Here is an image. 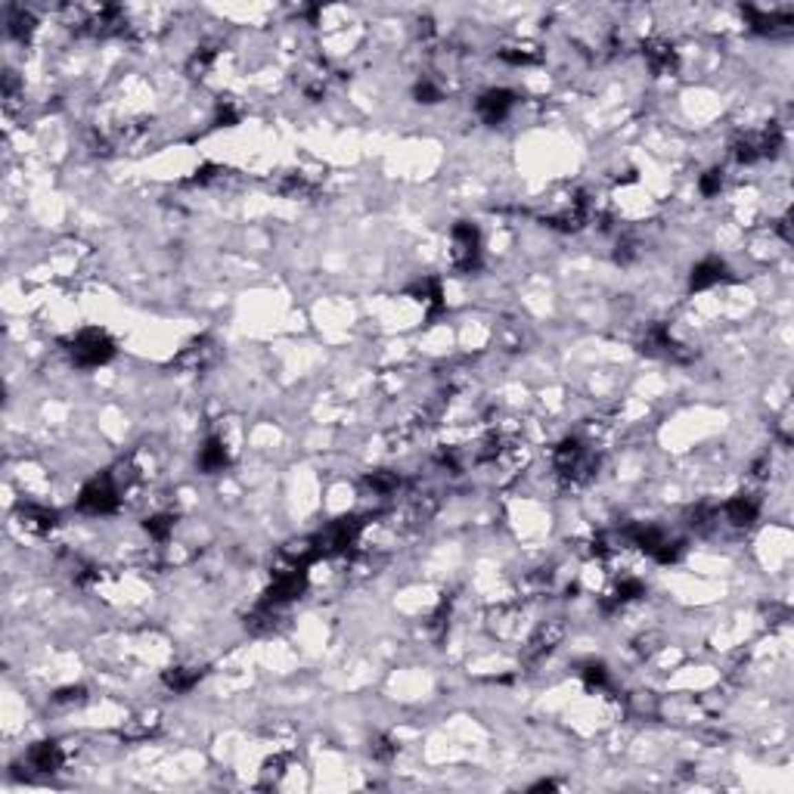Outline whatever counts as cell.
<instances>
[{
	"label": "cell",
	"mask_w": 794,
	"mask_h": 794,
	"mask_svg": "<svg viewBox=\"0 0 794 794\" xmlns=\"http://www.w3.org/2000/svg\"><path fill=\"white\" fill-rule=\"evenodd\" d=\"M109 354H112V344H109L106 335H100V332H84L75 344V357L81 363H103Z\"/></svg>",
	"instance_id": "cell-2"
},
{
	"label": "cell",
	"mask_w": 794,
	"mask_h": 794,
	"mask_svg": "<svg viewBox=\"0 0 794 794\" xmlns=\"http://www.w3.org/2000/svg\"><path fill=\"white\" fill-rule=\"evenodd\" d=\"M509 106H512V96H509V94H503V90H500V94H497V90H494V94H488V96H484V100H481V112L488 115L490 121H497V118H500V115L506 112Z\"/></svg>",
	"instance_id": "cell-3"
},
{
	"label": "cell",
	"mask_w": 794,
	"mask_h": 794,
	"mask_svg": "<svg viewBox=\"0 0 794 794\" xmlns=\"http://www.w3.org/2000/svg\"><path fill=\"white\" fill-rule=\"evenodd\" d=\"M32 760H34V766H38V769H53V766H56V760H59L56 744H41V748H34Z\"/></svg>",
	"instance_id": "cell-4"
},
{
	"label": "cell",
	"mask_w": 794,
	"mask_h": 794,
	"mask_svg": "<svg viewBox=\"0 0 794 794\" xmlns=\"http://www.w3.org/2000/svg\"><path fill=\"white\" fill-rule=\"evenodd\" d=\"M720 264L717 261H707V264H701L698 270L692 273V286H707V282H713V280H720Z\"/></svg>",
	"instance_id": "cell-5"
},
{
	"label": "cell",
	"mask_w": 794,
	"mask_h": 794,
	"mask_svg": "<svg viewBox=\"0 0 794 794\" xmlns=\"http://www.w3.org/2000/svg\"><path fill=\"white\" fill-rule=\"evenodd\" d=\"M227 457H224V447L218 444V441H211V444L205 447V453H202V466L205 469H218V466H224Z\"/></svg>",
	"instance_id": "cell-6"
},
{
	"label": "cell",
	"mask_w": 794,
	"mask_h": 794,
	"mask_svg": "<svg viewBox=\"0 0 794 794\" xmlns=\"http://www.w3.org/2000/svg\"><path fill=\"white\" fill-rule=\"evenodd\" d=\"M115 503H118V494H115V488H112L109 478L87 484L84 494H81V506L90 509V512H109V509H115Z\"/></svg>",
	"instance_id": "cell-1"
}]
</instances>
